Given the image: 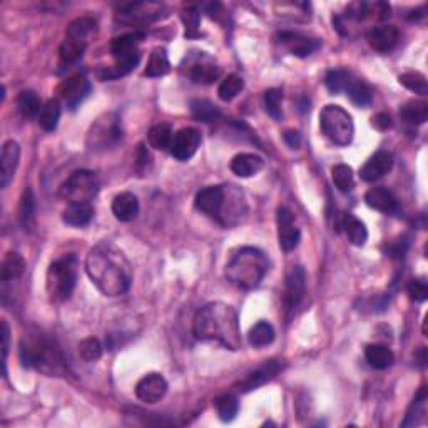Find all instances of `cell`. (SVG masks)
Returning a JSON list of instances; mask_svg holds the SVG:
<instances>
[{"instance_id": "obj_1", "label": "cell", "mask_w": 428, "mask_h": 428, "mask_svg": "<svg viewBox=\"0 0 428 428\" xmlns=\"http://www.w3.org/2000/svg\"><path fill=\"white\" fill-rule=\"evenodd\" d=\"M85 271L99 291L106 296L124 295L131 288V263L111 241H102L90 249L85 258Z\"/></svg>"}, {"instance_id": "obj_2", "label": "cell", "mask_w": 428, "mask_h": 428, "mask_svg": "<svg viewBox=\"0 0 428 428\" xmlns=\"http://www.w3.org/2000/svg\"><path fill=\"white\" fill-rule=\"evenodd\" d=\"M193 333L201 341H216L228 350L241 348L240 318L236 310L226 303H209L198 311Z\"/></svg>"}, {"instance_id": "obj_3", "label": "cell", "mask_w": 428, "mask_h": 428, "mask_svg": "<svg viewBox=\"0 0 428 428\" xmlns=\"http://www.w3.org/2000/svg\"><path fill=\"white\" fill-rule=\"evenodd\" d=\"M270 270V259L254 246H244L226 265V278L241 289H254L261 284Z\"/></svg>"}, {"instance_id": "obj_4", "label": "cell", "mask_w": 428, "mask_h": 428, "mask_svg": "<svg viewBox=\"0 0 428 428\" xmlns=\"http://www.w3.org/2000/svg\"><path fill=\"white\" fill-rule=\"evenodd\" d=\"M20 361L25 368H37L47 375L64 371V358L55 341L44 335H29L20 341Z\"/></svg>"}, {"instance_id": "obj_5", "label": "cell", "mask_w": 428, "mask_h": 428, "mask_svg": "<svg viewBox=\"0 0 428 428\" xmlns=\"http://www.w3.org/2000/svg\"><path fill=\"white\" fill-rule=\"evenodd\" d=\"M77 256L66 254L55 259L47 271V293L52 301H66L74 293L77 283Z\"/></svg>"}, {"instance_id": "obj_6", "label": "cell", "mask_w": 428, "mask_h": 428, "mask_svg": "<svg viewBox=\"0 0 428 428\" xmlns=\"http://www.w3.org/2000/svg\"><path fill=\"white\" fill-rule=\"evenodd\" d=\"M144 37L142 32H131L124 36L116 37L111 42V52L116 59V66L107 69L102 74V79H114V77H123L129 74L139 62L141 54L137 50V46Z\"/></svg>"}, {"instance_id": "obj_7", "label": "cell", "mask_w": 428, "mask_h": 428, "mask_svg": "<svg viewBox=\"0 0 428 428\" xmlns=\"http://www.w3.org/2000/svg\"><path fill=\"white\" fill-rule=\"evenodd\" d=\"M319 127L333 144L341 146V148L348 146L353 141V119L340 106L328 104V106L323 107V111L319 112Z\"/></svg>"}, {"instance_id": "obj_8", "label": "cell", "mask_w": 428, "mask_h": 428, "mask_svg": "<svg viewBox=\"0 0 428 428\" xmlns=\"http://www.w3.org/2000/svg\"><path fill=\"white\" fill-rule=\"evenodd\" d=\"M99 193V179L96 172L81 170L72 172L67 181L60 186V196L69 205H89Z\"/></svg>"}, {"instance_id": "obj_9", "label": "cell", "mask_w": 428, "mask_h": 428, "mask_svg": "<svg viewBox=\"0 0 428 428\" xmlns=\"http://www.w3.org/2000/svg\"><path fill=\"white\" fill-rule=\"evenodd\" d=\"M123 139V129H120L119 118L114 112H107L90 126L88 144L90 149H107L118 144Z\"/></svg>"}, {"instance_id": "obj_10", "label": "cell", "mask_w": 428, "mask_h": 428, "mask_svg": "<svg viewBox=\"0 0 428 428\" xmlns=\"http://www.w3.org/2000/svg\"><path fill=\"white\" fill-rule=\"evenodd\" d=\"M306 289V273L301 266H295L289 275L287 276V284H284V295H283V306L284 313L289 318L295 313L298 306L305 296Z\"/></svg>"}, {"instance_id": "obj_11", "label": "cell", "mask_w": 428, "mask_h": 428, "mask_svg": "<svg viewBox=\"0 0 428 428\" xmlns=\"http://www.w3.org/2000/svg\"><path fill=\"white\" fill-rule=\"evenodd\" d=\"M276 223H278V240L279 246L284 251H293L300 244L301 233L295 224V216L287 206L278 207L276 213Z\"/></svg>"}, {"instance_id": "obj_12", "label": "cell", "mask_w": 428, "mask_h": 428, "mask_svg": "<svg viewBox=\"0 0 428 428\" xmlns=\"http://www.w3.org/2000/svg\"><path fill=\"white\" fill-rule=\"evenodd\" d=\"M226 196L228 193L224 191L223 186H207V188L198 191L196 198H194V206L198 211L211 216V218H219Z\"/></svg>"}, {"instance_id": "obj_13", "label": "cell", "mask_w": 428, "mask_h": 428, "mask_svg": "<svg viewBox=\"0 0 428 428\" xmlns=\"http://www.w3.org/2000/svg\"><path fill=\"white\" fill-rule=\"evenodd\" d=\"M201 146V134L193 127H184L177 131L172 137L171 154L177 161H188L198 153Z\"/></svg>"}, {"instance_id": "obj_14", "label": "cell", "mask_w": 428, "mask_h": 428, "mask_svg": "<svg viewBox=\"0 0 428 428\" xmlns=\"http://www.w3.org/2000/svg\"><path fill=\"white\" fill-rule=\"evenodd\" d=\"M90 94V82L84 76H74L60 85V99L69 111H76Z\"/></svg>"}, {"instance_id": "obj_15", "label": "cell", "mask_w": 428, "mask_h": 428, "mask_svg": "<svg viewBox=\"0 0 428 428\" xmlns=\"http://www.w3.org/2000/svg\"><path fill=\"white\" fill-rule=\"evenodd\" d=\"M188 67V76L196 84H213L221 76V69L216 66L214 60L207 57L205 52L198 54L196 59H193Z\"/></svg>"}, {"instance_id": "obj_16", "label": "cell", "mask_w": 428, "mask_h": 428, "mask_svg": "<svg viewBox=\"0 0 428 428\" xmlns=\"http://www.w3.org/2000/svg\"><path fill=\"white\" fill-rule=\"evenodd\" d=\"M164 6L156 2H136L127 4L119 8V15L129 22H151L163 15Z\"/></svg>"}, {"instance_id": "obj_17", "label": "cell", "mask_w": 428, "mask_h": 428, "mask_svg": "<svg viewBox=\"0 0 428 428\" xmlns=\"http://www.w3.org/2000/svg\"><path fill=\"white\" fill-rule=\"evenodd\" d=\"M167 382L163 375L149 373L139 380L136 387V396L144 403H156L166 395Z\"/></svg>"}, {"instance_id": "obj_18", "label": "cell", "mask_w": 428, "mask_h": 428, "mask_svg": "<svg viewBox=\"0 0 428 428\" xmlns=\"http://www.w3.org/2000/svg\"><path fill=\"white\" fill-rule=\"evenodd\" d=\"M281 370H283V363L278 360H270V361L263 363L261 366H258L256 370H253L251 373H249L248 377L241 382L240 390L243 393L256 390V388L263 387L265 383L271 382V380H273Z\"/></svg>"}, {"instance_id": "obj_19", "label": "cell", "mask_w": 428, "mask_h": 428, "mask_svg": "<svg viewBox=\"0 0 428 428\" xmlns=\"http://www.w3.org/2000/svg\"><path fill=\"white\" fill-rule=\"evenodd\" d=\"M393 166V156L388 151H378L375 153L368 161L365 163V166L360 170V177L366 183L371 181H377L380 177H383Z\"/></svg>"}, {"instance_id": "obj_20", "label": "cell", "mask_w": 428, "mask_h": 428, "mask_svg": "<svg viewBox=\"0 0 428 428\" xmlns=\"http://www.w3.org/2000/svg\"><path fill=\"white\" fill-rule=\"evenodd\" d=\"M365 202L371 209H377L385 214L399 213V200L390 189L387 188H371L365 194Z\"/></svg>"}, {"instance_id": "obj_21", "label": "cell", "mask_w": 428, "mask_h": 428, "mask_svg": "<svg viewBox=\"0 0 428 428\" xmlns=\"http://www.w3.org/2000/svg\"><path fill=\"white\" fill-rule=\"evenodd\" d=\"M366 39H368L371 49L377 52H390L393 47L399 44L400 32L393 25H378V27L368 30Z\"/></svg>"}, {"instance_id": "obj_22", "label": "cell", "mask_w": 428, "mask_h": 428, "mask_svg": "<svg viewBox=\"0 0 428 428\" xmlns=\"http://www.w3.org/2000/svg\"><path fill=\"white\" fill-rule=\"evenodd\" d=\"M278 42L287 47L293 55H298V57H306V55H310L311 52H315L319 47L317 39H310L298 32H279Z\"/></svg>"}, {"instance_id": "obj_23", "label": "cell", "mask_w": 428, "mask_h": 428, "mask_svg": "<svg viewBox=\"0 0 428 428\" xmlns=\"http://www.w3.org/2000/svg\"><path fill=\"white\" fill-rule=\"evenodd\" d=\"M112 214L123 223H129L139 214V200L132 193H120L112 201Z\"/></svg>"}, {"instance_id": "obj_24", "label": "cell", "mask_w": 428, "mask_h": 428, "mask_svg": "<svg viewBox=\"0 0 428 428\" xmlns=\"http://www.w3.org/2000/svg\"><path fill=\"white\" fill-rule=\"evenodd\" d=\"M263 166H265V161L259 156L251 153L237 154L231 159V164H229L231 171L240 177H251L258 174L263 170Z\"/></svg>"}, {"instance_id": "obj_25", "label": "cell", "mask_w": 428, "mask_h": 428, "mask_svg": "<svg viewBox=\"0 0 428 428\" xmlns=\"http://www.w3.org/2000/svg\"><path fill=\"white\" fill-rule=\"evenodd\" d=\"M20 159V146L15 141H8L2 148V188H7L15 174Z\"/></svg>"}, {"instance_id": "obj_26", "label": "cell", "mask_w": 428, "mask_h": 428, "mask_svg": "<svg viewBox=\"0 0 428 428\" xmlns=\"http://www.w3.org/2000/svg\"><path fill=\"white\" fill-rule=\"evenodd\" d=\"M340 224L341 228L345 229V233H347L350 243L354 246H363L366 243V240H368V231H366V226L357 218V216L352 213H343L341 214Z\"/></svg>"}, {"instance_id": "obj_27", "label": "cell", "mask_w": 428, "mask_h": 428, "mask_svg": "<svg viewBox=\"0 0 428 428\" xmlns=\"http://www.w3.org/2000/svg\"><path fill=\"white\" fill-rule=\"evenodd\" d=\"M97 32V24L96 20L90 19V17H81V19H76L74 22L67 27L66 37L67 39H74V41H79L82 44L88 46L92 37L96 36Z\"/></svg>"}, {"instance_id": "obj_28", "label": "cell", "mask_w": 428, "mask_h": 428, "mask_svg": "<svg viewBox=\"0 0 428 428\" xmlns=\"http://www.w3.org/2000/svg\"><path fill=\"white\" fill-rule=\"evenodd\" d=\"M94 209L90 205H69L62 213L64 223L72 228H84L92 221Z\"/></svg>"}, {"instance_id": "obj_29", "label": "cell", "mask_w": 428, "mask_h": 428, "mask_svg": "<svg viewBox=\"0 0 428 428\" xmlns=\"http://www.w3.org/2000/svg\"><path fill=\"white\" fill-rule=\"evenodd\" d=\"M365 358L368 361L370 366H373L375 370H385L388 366L393 365L395 361V354L388 347L385 345H368L365 348Z\"/></svg>"}, {"instance_id": "obj_30", "label": "cell", "mask_w": 428, "mask_h": 428, "mask_svg": "<svg viewBox=\"0 0 428 428\" xmlns=\"http://www.w3.org/2000/svg\"><path fill=\"white\" fill-rule=\"evenodd\" d=\"M400 118L406 124H413V126H420L425 124L428 119V106L423 101H408L400 107Z\"/></svg>"}, {"instance_id": "obj_31", "label": "cell", "mask_w": 428, "mask_h": 428, "mask_svg": "<svg viewBox=\"0 0 428 428\" xmlns=\"http://www.w3.org/2000/svg\"><path fill=\"white\" fill-rule=\"evenodd\" d=\"M25 271V261L19 253H7L2 261V268H0V279L4 283L14 281L24 275Z\"/></svg>"}, {"instance_id": "obj_32", "label": "cell", "mask_w": 428, "mask_h": 428, "mask_svg": "<svg viewBox=\"0 0 428 428\" xmlns=\"http://www.w3.org/2000/svg\"><path fill=\"white\" fill-rule=\"evenodd\" d=\"M171 71L170 57H167V50L164 47H158L151 54L148 67H146L144 76L148 77H163Z\"/></svg>"}, {"instance_id": "obj_33", "label": "cell", "mask_w": 428, "mask_h": 428, "mask_svg": "<svg viewBox=\"0 0 428 428\" xmlns=\"http://www.w3.org/2000/svg\"><path fill=\"white\" fill-rule=\"evenodd\" d=\"M275 335H276L275 328L271 323L259 322L251 328V330H249L248 341H249V345L254 348H263V347H268V345L273 343Z\"/></svg>"}, {"instance_id": "obj_34", "label": "cell", "mask_w": 428, "mask_h": 428, "mask_svg": "<svg viewBox=\"0 0 428 428\" xmlns=\"http://www.w3.org/2000/svg\"><path fill=\"white\" fill-rule=\"evenodd\" d=\"M172 129L170 124H156L154 127H151V131L148 132V141L151 148L158 149V151H166L171 149L172 144Z\"/></svg>"}, {"instance_id": "obj_35", "label": "cell", "mask_w": 428, "mask_h": 428, "mask_svg": "<svg viewBox=\"0 0 428 428\" xmlns=\"http://www.w3.org/2000/svg\"><path fill=\"white\" fill-rule=\"evenodd\" d=\"M17 111L24 116V118H39L41 114L42 106H41V99L34 90H22V92L17 96Z\"/></svg>"}, {"instance_id": "obj_36", "label": "cell", "mask_w": 428, "mask_h": 428, "mask_svg": "<svg viewBox=\"0 0 428 428\" xmlns=\"http://www.w3.org/2000/svg\"><path fill=\"white\" fill-rule=\"evenodd\" d=\"M60 119V102L57 99H50L49 102H46L42 106L41 114H39V126H41L44 131L50 132L55 131Z\"/></svg>"}, {"instance_id": "obj_37", "label": "cell", "mask_w": 428, "mask_h": 428, "mask_svg": "<svg viewBox=\"0 0 428 428\" xmlns=\"http://www.w3.org/2000/svg\"><path fill=\"white\" fill-rule=\"evenodd\" d=\"M191 114L194 119L201 120V123H214L221 118V112L213 102L206 101V99H194L191 101Z\"/></svg>"}, {"instance_id": "obj_38", "label": "cell", "mask_w": 428, "mask_h": 428, "mask_svg": "<svg viewBox=\"0 0 428 428\" xmlns=\"http://www.w3.org/2000/svg\"><path fill=\"white\" fill-rule=\"evenodd\" d=\"M214 408L218 413L219 420L221 422H233L236 418L237 412H240V403L235 395H221L214 400Z\"/></svg>"}, {"instance_id": "obj_39", "label": "cell", "mask_w": 428, "mask_h": 428, "mask_svg": "<svg viewBox=\"0 0 428 428\" xmlns=\"http://www.w3.org/2000/svg\"><path fill=\"white\" fill-rule=\"evenodd\" d=\"M345 92L348 94V97L352 99L353 104H357V106H360V107L370 106L371 99H373V92H371V89L368 88V85H366L365 82L360 79H354V77L352 79V82H350V85Z\"/></svg>"}, {"instance_id": "obj_40", "label": "cell", "mask_w": 428, "mask_h": 428, "mask_svg": "<svg viewBox=\"0 0 428 428\" xmlns=\"http://www.w3.org/2000/svg\"><path fill=\"white\" fill-rule=\"evenodd\" d=\"M19 218L25 231H30L34 228V223H36V200H34V194L30 189H25L22 194Z\"/></svg>"}, {"instance_id": "obj_41", "label": "cell", "mask_w": 428, "mask_h": 428, "mask_svg": "<svg viewBox=\"0 0 428 428\" xmlns=\"http://www.w3.org/2000/svg\"><path fill=\"white\" fill-rule=\"evenodd\" d=\"M333 183L341 193H350L354 188V176L353 170L347 164H336L331 170Z\"/></svg>"}, {"instance_id": "obj_42", "label": "cell", "mask_w": 428, "mask_h": 428, "mask_svg": "<svg viewBox=\"0 0 428 428\" xmlns=\"http://www.w3.org/2000/svg\"><path fill=\"white\" fill-rule=\"evenodd\" d=\"M352 79H353V76L350 74L348 71H343V69H333V71H330L326 74L325 84L331 94H338V92H343V90H347Z\"/></svg>"}, {"instance_id": "obj_43", "label": "cell", "mask_w": 428, "mask_h": 428, "mask_svg": "<svg viewBox=\"0 0 428 428\" xmlns=\"http://www.w3.org/2000/svg\"><path fill=\"white\" fill-rule=\"evenodd\" d=\"M243 88H244V81L241 79L240 76H236V74L228 76L226 79L221 82V85H219V89H218L219 99L224 102L233 101V99H235L237 94L243 90Z\"/></svg>"}, {"instance_id": "obj_44", "label": "cell", "mask_w": 428, "mask_h": 428, "mask_svg": "<svg viewBox=\"0 0 428 428\" xmlns=\"http://www.w3.org/2000/svg\"><path fill=\"white\" fill-rule=\"evenodd\" d=\"M85 44H82L79 41H74V39H67L62 42V46H60V59L64 60V62H76V60H79L82 57V54L85 52Z\"/></svg>"}, {"instance_id": "obj_45", "label": "cell", "mask_w": 428, "mask_h": 428, "mask_svg": "<svg viewBox=\"0 0 428 428\" xmlns=\"http://www.w3.org/2000/svg\"><path fill=\"white\" fill-rule=\"evenodd\" d=\"M400 84L405 85L406 89L413 90L415 94H420V96H425L428 92V84L425 76L420 74V72H406V74L400 76Z\"/></svg>"}, {"instance_id": "obj_46", "label": "cell", "mask_w": 428, "mask_h": 428, "mask_svg": "<svg viewBox=\"0 0 428 428\" xmlns=\"http://www.w3.org/2000/svg\"><path fill=\"white\" fill-rule=\"evenodd\" d=\"M281 101H283V90L281 89H268L265 92V107L271 118L279 120L283 118L281 111Z\"/></svg>"}, {"instance_id": "obj_47", "label": "cell", "mask_w": 428, "mask_h": 428, "mask_svg": "<svg viewBox=\"0 0 428 428\" xmlns=\"http://www.w3.org/2000/svg\"><path fill=\"white\" fill-rule=\"evenodd\" d=\"M79 354L85 361H97L102 357V345L97 338H85L79 343Z\"/></svg>"}, {"instance_id": "obj_48", "label": "cell", "mask_w": 428, "mask_h": 428, "mask_svg": "<svg viewBox=\"0 0 428 428\" xmlns=\"http://www.w3.org/2000/svg\"><path fill=\"white\" fill-rule=\"evenodd\" d=\"M200 11L196 6H188L181 14V19L186 25V37H198V27H200Z\"/></svg>"}, {"instance_id": "obj_49", "label": "cell", "mask_w": 428, "mask_h": 428, "mask_svg": "<svg viewBox=\"0 0 428 428\" xmlns=\"http://www.w3.org/2000/svg\"><path fill=\"white\" fill-rule=\"evenodd\" d=\"M425 401H427V388L422 387L420 392H418L417 396L413 399L412 405H410L408 413H406L405 422L401 423V425H403V427L413 425V418L418 417L420 413H423V405H425Z\"/></svg>"}, {"instance_id": "obj_50", "label": "cell", "mask_w": 428, "mask_h": 428, "mask_svg": "<svg viewBox=\"0 0 428 428\" xmlns=\"http://www.w3.org/2000/svg\"><path fill=\"white\" fill-rule=\"evenodd\" d=\"M406 291H408V295L413 301H425L428 298L427 281L422 279V278L412 279L408 283V287H406Z\"/></svg>"}, {"instance_id": "obj_51", "label": "cell", "mask_w": 428, "mask_h": 428, "mask_svg": "<svg viewBox=\"0 0 428 428\" xmlns=\"http://www.w3.org/2000/svg\"><path fill=\"white\" fill-rule=\"evenodd\" d=\"M408 237L406 236H400L396 237L395 241H392V243H388L385 246V251L390 258H403L405 253L408 251Z\"/></svg>"}, {"instance_id": "obj_52", "label": "cell", "mask_w": 428, "mask_h": 428, "mask_svg": "<svg viewBox=\"0 0 428 428\" xmlns=\"http://www.w3.org/2000/svg\"><path fill=\"white\" fill-rule=\"evenodd\" d=\"M11 330L6 319H2V352H4V375H7V354H8V347H11Z\"/></svg>"}, {"instance_id": "obj_53", "label": "cell", "mask_w": 428, "mask_h": 428, "mask_svg": "<svg viewBox=\"0 0 428 428\" xmlns=\"http://www.w3.org/2000/svg\"><path fill=\"white\" fill-rule=\"evenodd\" d=\"M373 126L380 129V131H387V129L392 127V118L390 114H387V112H380L373 118Z\"/></svg>"}, {"instance_id": "obj_54", "label": "cell", "mask_w": 428, "mask_h": 428, "mask_svg": "<svg viewBox=\"0 0 428 428\" xmlns=\"http://www.w3.org/2000/svg\"><path fill=\"white\" fill-rule=\"evenodd\" d=\"M284 141L291 149H298L301 144V136L298 131H287L284 132Z\"/></svg>"}]
</instances>
